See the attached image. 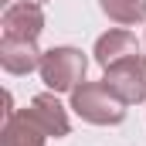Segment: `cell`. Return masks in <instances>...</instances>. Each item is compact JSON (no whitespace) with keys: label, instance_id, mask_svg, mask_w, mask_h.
I'll use <instances>...</instances> for the list:
<instances>
[{"label":"cell","instance_id":"10","mask_svg":"<svg viewBox=\"0 0 146 146\" xmlns=\"http://www.w3.org/2000/svg\"><path fill=\"white\" fill-rule=\"evenodd\" d=\"M27 3H37V7H41V3H44V0H27Z\"/></svg>","mask_w":146,"mask_h":146},{"label":"cell","instance_id":"8","mask_svg":"<svg viewBox=\"0 0 146 146\" xmlns=\"http://www.w3.org/2000/svg\"><path fill=\"white\" fill-rule=\"evenodd\" d=\"M129 54H139V41H136L133 31H109L95 41V61L102 68H109V65L129 58Z\"/></svg>","mask_w":146,"mask_h":146},{"label":"cell","instance_id":"5","mask_svg":"<svg viewBox=\"0 0 146 146\" xmlns=\"http://www.w3.org/2000/svg\"><path fill=\"white\" fill-rule=\"evenodd\" d=\"M41 51H37L34 41H17V37H3L0 41V65H3V72L10 75H27L41 68Z\"/></svg>","mask_w":146,"mask_h":146},{"label":"cell","instance_id":"2","mask_svg":"<svg viewBox=\"0 0 146 146\" xmlns=\"http://www.w3.org/2000/svg\"><path fill=\"white\" fill-rule=\"evenodd\" d=\"M85 68H88V61L78 48H51V51H44L37 72L51 92H75L78 82H85Z\"/></svg>","mask_w":146,"mask_h":146},{"label":"cell","instance_id":"1","mask_svg":"<svg viewBox=\"0 0 146 146\" xmlns=\"http://www.w3.org/2000/svg\"><path fill=\"white\" fill-rule=\"evenodd\" d=\"M72 109L92 126H119L126 119V102L106 82H82L72 92Z\"/></svg>","mask_w":146,"mask_h":146},{"label":"cell","instance_id":"9","mask_svg":"<svg viewBox=\"0 0 146 146\" xmlns=\"http://www.w3.org/2000/svg\"><path fill=\"white\" fill-rule=\"evenodd\" d=\"M102 14L115 24H139L146 21V0H99Z\"/></svg>","mask_w":146,"mask_h":146},{"label":"cell","instance_id":"4","mask_svg":"<svg viewBox=\"0 0 146 146\" xmlns=\"http://www.w3.org/2000/svg\"><path fill=\"white\" fill-rule=\"evenodd\" d=\"M0 27H3V37H17V41H37V34L44 31V14H41V7H37V3L21 0V3H10V7L3 10V21H0Z\"/></svg>","mask_w":146,"mask_h":146},{"label":"cell","instance_id":"7","mask_svg":"<svg viewBox=\"0 0 146 146\" xmlns=\"http://www.w3.org/2000/svg\"><path fill=\"white\" fill-rule=\"evenodd\" d=\"M27 112L37 119V126H41L48 136H54V139H58V136H68V129H72L68 112L61 109V102H58L54 95H48V92H44V95H34Z\"/></svg>","mask_w":146,"mask_h":146},{"label":"cell","instance_id":"3","mask_svg":"<svg viewBox=\"0 0 146 146\" xmlns=\"http://www.w3.org/2000/svg\"><path fill=\"white\" fill-rule=\"evenodd\" d=\"M102 82L109 85L126 106L129 102H143L146 99V54H129V58L109 65Z\"/></svg>","mask_w":146,"mask_h":146},{"label":"cell","instance_id":"6","mask_svg":"<svg viewBox=\"0 0 146 146\" xmlns=\"http://www.w3.org/2000/svg\"><path fill=\"white\" fill-rule=\"evenodd\" d=\"M48 133L37 126L31 112H14L10 119H3V133H0V146H44Z\"/></svg>","mask_w":146,"mask_h":146}]
</instances>
